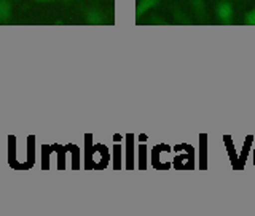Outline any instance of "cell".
Returning <instances> with one entry per match:
<instances>
[{"label": "cell", "instance_id": "6da1fadb", "mask_svg": "<svg viewBox=\"0 0 255 216\" xmlns=\"http://www.w3.org/2000/svg\"><path fill=\"white\" fill-rule=\"evenodd\" d=\"M215 16L220 24H233L235 19V10H233V5H231L228 0H220V2L215 5Z\"/></svg>", "mask_w": 255, "mask_h": 216}, {"label": "cell", "instance_id": "7a4b0ae2", "mask_svg": "<svg viewBox=\"0 0 255 216\" xmlns=\"http://www.w3.org/2000/svg\"><path fill=\"white\" fill-rule=\"evenodd\" d=\"M159 3V0H140L137 3V8H135V16L137 18H142L147 11H150L151 8H155Z\"/></svg>", "mask_w": 255, "mask_h": 216}, {"label": "cell", "instance_id": "3957f363", "mask_svg": "<svg viewBox=\"0 0 255 216\" xmlns=\"http://www.w3.org/2000/svg\"><path fill=\"white\" fill-rule=\"evenodd\" d=\"M86 22L98 26V24L106 22V18H104V14L99 10H96V8H94V10H90V11L86 13Z\"/></svg>", "mask_w": 255, "mask_h": 216}, {"label": "cell", "instance_id": "277c9868", "mask_svg": "<svg viewBox=\"0 0 255 216\" xmlns=\"http://www.w3.org/2000/svg\"><path fill=\"white\" fill-rule=\"evenodd\" d=\"M11 16V5L8 0H0V22H6Z\"/></svg>", "mask_w": 255, "mask_h": 216}, {"label": "cell", "instance_id": "5b68a950", "mask_svg": "<svg viewBox=\"0 0 255 216\" xmlns=\"http://www.w3.org/2000/svg\"><path fill=\"white\" fill-rule=\"evenodd\" d=\"M190 5L193 8V11L199 18H204L206 16V2L204 0H190Z\"/></svg>", "mask_w": 255, "mask_h": 216}, {"label": "cell", "instance_id": "8992f818", "mask_svg": "<svg viewBox=\"0 0 255 216\" xmlns=\"http://www.w3.org/2000/svg\"><path fill=\"white\" fill-rule=\"evenodd\" d=\"M244 22L247 26H255V8H252L251 11H247L244 14Z\"/></svg>", "mask_w": 255, "mask_h": 216}, {"label": "cell", "instance_id": "52a82bcc", "mask_svg": "<svg viewBox=\"0 0 255 216\" xmlns=\"http://www.w3.org/2000/svg\"><path fill=\"white\" fill-rule=\"evenodd\" d=\"M35 2H53V0H35Z\"/></svg>", "mask_w": 255, "mask_h": 216}]
</instances>
